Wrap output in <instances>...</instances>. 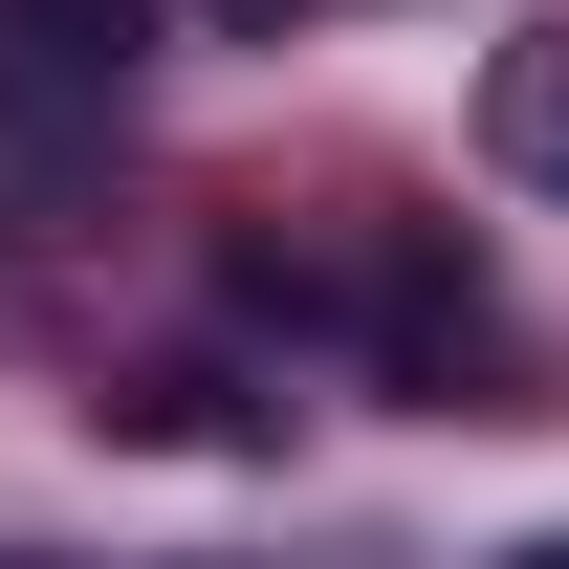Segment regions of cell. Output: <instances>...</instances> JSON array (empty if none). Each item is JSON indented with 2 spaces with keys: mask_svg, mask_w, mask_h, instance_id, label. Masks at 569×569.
I'll return each instance as SVG.
<instances>
[{
  "mask_svg": "<svg viewBox=\"0 0 569 569\" xmlns=\"http://www.w3.org/2000/svg\"><path fill=\"white\" fill-rule=\"evenodd\" d=\"M153 67V0H0V132L22 153H88Z\"/></svg>",
  "mask_w": 569,
  "mask_h": 569,
  "instance_id": "1",
  "label": "cell"
},
{
  "mask_svg": "<svg viewBox=\"0 0 569 569\" xmlns=\"http://www.w3.org/2000/svg\"><path fill=\"white\" fill-rule=\"evenodd\" d=\"M482 153L526 176V198H569V22H526V44L482 67Z\"/></svg>",
  "mask_w": 569,
  "mask_h": 569,
  "instance_id": "2",
  "label": "cell"
},
{
  "mask_svg": "<svg viewBox=\"0 0 569 569\" xmlns=\"http://www.w3.org/2000/svg\"><path fill=\"white\" fill-rule=\"evenodd\" d=\"M241 22H307V0H241Z\"/></svg>",
  "mask_w": 569,
  "mask_h": 569,
  "instance_id": "3",
  "label": "cell"
},
{
  "mask_svg": "<svg viewBox=\"0 0 569 569\" xmlns=\"http://www.w3.org/2000/svg\"><path fill=\"white\" fill-rule=\"evenodd\" d=\"M526 569H569V548H526Z\"/></svg>",
  "mask_w": 569,
  "mask_h": 569,
  "instance_id": "4",
  "label": "cell"
}]
</instances>
